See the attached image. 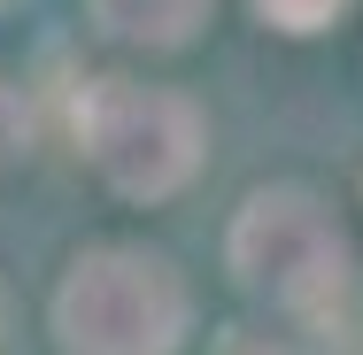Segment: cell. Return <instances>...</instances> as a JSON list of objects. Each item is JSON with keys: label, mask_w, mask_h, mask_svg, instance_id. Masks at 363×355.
Wrapping results in <instances>:
<instances>
[{"label": "cell", "mask_w": 363, "mask_h": 355, "mask_svg": "<svg viewBox=\"0 0 363 355\" xmlns=\"http://www.w3.org/2000/svg\"><path fill=\"white\" fill-rule=\"evenodd\" d=\"M186 286L147 247H93L55 286V348L62 355H178Z\"/></svg>", "instance_id": "1"}, {"label": "cell", "mask_w": 363, "mask_h": 355, "mask_svg": "<svg viewBox=\"0 0 363 355\" xmlns=\"http://www.w3.org/2000/svg\"><path fill=\"white\" fill-rule=\"evenodd\" d=\"M77 140L93 154V170L124 193V201H170L194 170H201V116L178 93H155L132 77H101L77 101Z\"/></svg>", "instance_id": "2"}, {"label": "cell", "mask_w": 363, "mask_h": 355, "mask_svg": "<svg viewBox=\"0 0 363 355\" xmlns=\"http://www.w3.org/2000/svg\"><path fill=\"white\" fill-rule=\"evenodd\" d=\"M232 278L263 293L271 309H325L348 278V247L317 193L301 186H263L232 216Z\"/></svg>", "instance_id": "3"}, {"label": "cell", "mask_w": 363, "mask_h": 355, "mask_svg": "<svg viewBox=\"0 0 363 355\" xmlns=\"http://www.w3.org/2000/svg\"><path fill=\"white\" fill-rule=\"evenodd\" d=\"M217 0H93V23L124 47H186Z\"/></svg>", "instance_id": "4"}, {"label": "cell", "mask_w": 363, "mask_h": 355, "mask_svg": "<svg viewBox=\"0 0 363 355\" xmlns=\"http://www.w3.org/2000/svg\"><path fill=\"white\" fill-rule=\"evenodd\" d=\"M255 8H263L279 31H325V23H333L348 0H255Z\"/></svg>", "instance_id": "5"}, {"label": "cell", "mask_w": 363, "mask_h": 355, "mask_svg": "<svg viewBox=\"0 0 363 355\" xmlns=\"http://www.w3.org/2000/svg\"><path fill=\"white\" fill-rule=\"evenodd\" d=\"M16 147H23V101H16V85L0 77V162H8Z\"/></svg>", "instance_id": "6"}, {"label": "cell", "mask_w": 363, "mask_h": 355, "mask_svg": "<svg viewBox=\"0 0 363 355\" xmlns=\"http://www.w3.org/2000/svg\"><path fill=\"white\" fill-rule=\"evenodd\" d=\"M0 332H8V293H0Z\"/></svg>", "instance_id": "7"}]
</instances>
